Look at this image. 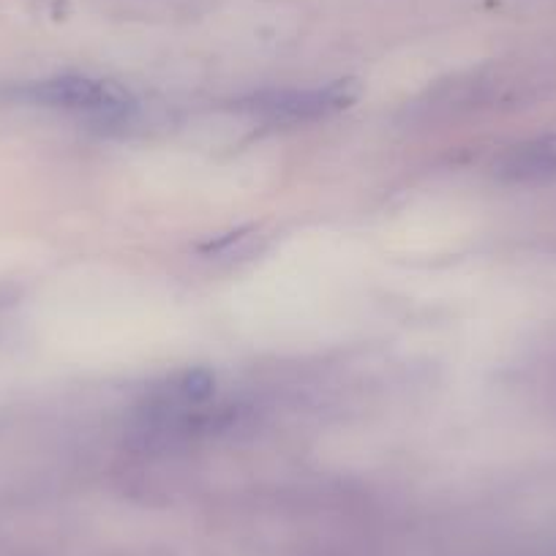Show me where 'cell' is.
I'll use <instances>...</instances> for the list:
<instances>
[{
	"label": "cell",
	"mask_w": 556,
	"mask_h": 556,
	"mask_svg": "<svg viewBox=\"0 0 556 556\" xmlns=\"http://www.w3.org/2000/svg\"><path fill=\"white\" fill-rule=\"evenodd\" d=\"M496 173L507 180H540L556 175V137L518 146L500 162Z\"/></svg>",
	"instance_id": "cell-3"
},
{
	"label": "cell",
	"mask_w": 556,
	"mask_h": 556,
	"mask_svg": "<svg viewBox=\"0 0 556 556\" xmlns=\"http://www.w3.org/2000/svg\"><path fill=\"white\" fill-rule=\"evenodd\" d=\"M352 101V90L344 83L325 90H270L245 99L243 110L267 123H306L328 117Z\"/></svg>",
	"instance_id": "cell-2"
},
{
	"label": "cell",
	"mask_w": 556,
	"mask_h": 556,
	"mask_svg": "<svg viewBox=\"0 0 556 556\" xmlns=\"http://www.w3.org/2000/svg\"><path fill=\"white\" fill-rule=\"evenodd\" d=\"M0 99L12 104L25 106H45V110L77 112V115L90 117H121L131 110V96L112 83L88 77H55V79H36V83L12 85L0 90Z\"/></svg>",
	"instance_id": "cell-1"
}]
</instances>
